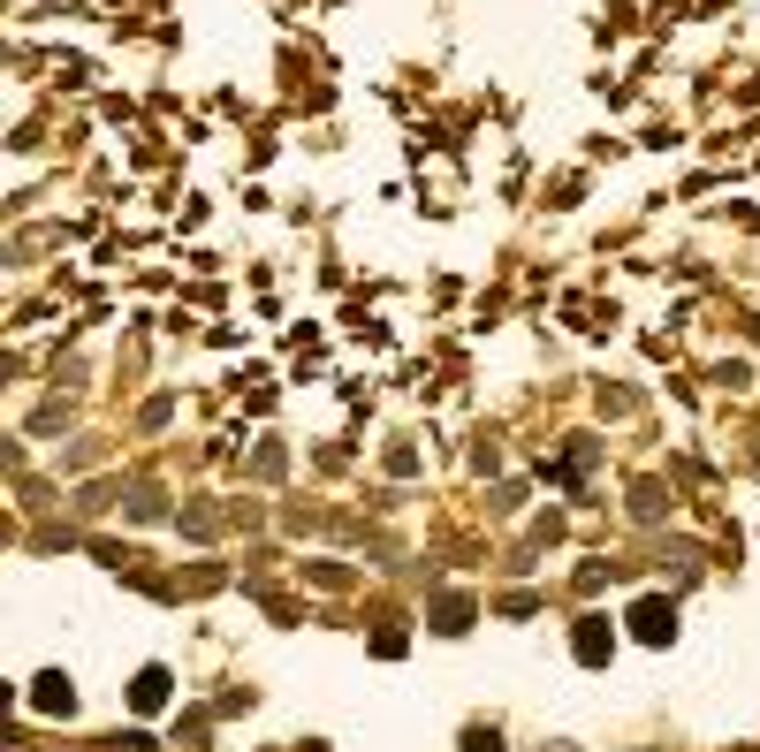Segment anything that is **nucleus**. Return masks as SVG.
I'll use <instances>...</instances> for the list:
<instances>
[{"instance_id": "obj_1", "label": "nucleus", "mask_w": 760, "mask_h": 752, "mask_svg": "<svg viewBox=\"0 0 760 752\" xmlns=\"http://www.w3.org/2000/svg\"><path fill=\"white\" fill-rule=\"evenodd\" d=\"M631 638H646V646H669V638H677V608L646 594V601L631 608Z\"/></svg>"}, {"instance_id": "obj_2", "label": "nucleus", "mask_w": 760, "mask_h": 752, "mask_svg": "<svg viewBox=\"0 0 760 752\" xmlns=\"http://www.w3.org/2000/svg\"><path fill=\"white\" fill-rule=\"evenodd\" d=\"M571 654H578L586 669H601L608 654H616V631H608V615H578V631H571Z\"/></svg>"}, {"instance_id": "obj_3", "label": "nucleus", "mask_w": 760, "mask_h": 752, "mask_svg": "<svg viewBox=\"0 0 760 752\" xmlns=\"http://www.w3.org/2000/svg\"><path fill=\"white\" fill-rule=\"evenodd\" d=\"M31 707H38V715H77V684H69L61 669H46V677L31 684Z\"/></svg>"}, {"instance_id": "obj_4", "label": "nucleus", "mask_w": 760, "mask_h": 752, "mask_svg": "<svg viewBox=\"0 0 760 752\" xmlns=\"http://www.w3.org/2000/svg\"><path fill=\"white\" fill-rule=\"evenodd\" d=\"M130 707H138V715H160V707H167V669H138V684H130Z\"/></svg>"}, {"instance_id": "obj_5", "label": "nucleus", "mask_w": 760, "mask_h": 752, "mask_svg": "<svg viewBox=\"0 0 760 752\" xmlns=\"http://www.w3.org/2000/svg\"><path fill=\"white\" fill-rule=\"evenodd\" d=\"M464 623H471V601H464V594H449V601L434 608V631H464Z\"/></svg>"}, {"instance_id": "obj_6", "label": "nucleus", "mask_w": 760, "mask_h": 752, "mask_svg": "<svg viewBox=\"0 0 760 752\" xmlns=\"http://www.w3.org/2000/svg\"><path fill=\"white\" fill-rule=\"evenodd\" d=\"M464 752H502V738H494V730H471V738H464Z\"/></svg>"}]
</instances>
